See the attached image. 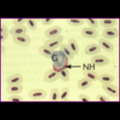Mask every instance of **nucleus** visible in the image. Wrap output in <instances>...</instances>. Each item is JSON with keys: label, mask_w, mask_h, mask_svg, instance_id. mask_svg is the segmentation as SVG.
<instances>
[{"label": "nucleus", "mask_w": 120, "mask_h": 120, "mask_svg": "<svg viewBox=\"0 0 120 120\" xmlns=\"http://www.w3.org/2000/svg\"><path fill=\"white\" fill-rule=\"evenodd\" d=\"M51 59L52 62V67H53L52 69H54L57 72L67 68L68 66V59L61 50L53 52V54L52 55Z\"/></svg>", "instance_id": "obj_1"}, {"label": "nucleus", "mask_w": 120, "mask_h": 120, "mask_svg": "<svg viewBox=\"0 0 120 120\" xmlns=\"http://www.w3.org/2000/svg\"><path fill=\"white\" fill-rule=\"evenodd\" d=\"M64 39V37L63 36H59L57 38H49L48 40H46L44 42V46L50 48L51 50L54 51L56 48H58L61 44H62V41Z\"/></svg>", "instance_id": "obj_2"}, {"label": "nucleus", "mask_w": 120, "mask_h": 120, "mask_svg": "<svg viewBox=\"0 0 120 120\" xmlns=\"http://www.w3.org/2000/svg\"><path fill=\"white\" fill-rule=\"evenodd\" d=\"M102 88L111 97L117 98L118 95H119V89H118V87L116 85L112 84V83H102Z\"/></svg>", "instance_id": "obj_3"}, {"label": "nucleus", "mask_w": 120, "mask_h": 120, "mask_svg": "<svg viewBox=\"0 0 120 120\" xmlns=\"http://www.w3.org/2000/svg\"><path fill=\"white\" fill-rule=\"evenodd\" d=\"M28 98L33 100H38L46 98V91L42 89H32L28 93Z\"/></svg>", "instance_id": "obj_4"}, {"label": "nucleus", "mask_w": 120, "mask_h": 120, "mask_svg": "<svg viewBox=\"0 0 120 120\" xmlns=\"http://www.w3.org/2000/svg\"><path fill=\"white\" fill-rule=\"evenodd\" d=\"M91 63L98 67H103L109 63V59H108V57H106L104 55L96 54L91 58Z\"/></svg>", "instance_id": "obj_5"}, {"label": "nucleus", "mask_w": 120, "mask_h": 120, "mask_svg": "<svg viewBox=\"0 0 120 120\" xmlns=\"http://www.w3.org/2000/svg\"><path fill=\"white\" fill-rule=\"evenodd\" d=\"M12 40H13L17 45H20V46H28V45L30 44V42H31L30 37L27 36L26 34L21 35V36L13 37V38H12Z\"/></svg>", "instance_id": "obj_6"}, {"label": "nucleus", "mask_w": 120, "mask_h": 120, "mask_svg": "<svg viewBox=\"0 0 120 120\" xmlns=\"http://www.w3.org/2000/svg\"><path fill=\"white\" fill-rule=\"evenodd\" d=\"M58 78H59V72L55 71L54 69H49L48 71L45 72L43 80L46 82H55Z\"/></svg>", "instance_id": "obj_7"}, {"label": "nucleus", "mask_w": 120, "mask_h": 120, "mask_svg": "<svg viewBox=\"0 0 120 120\" xmlns=\"http://www.w3.org/2000/svg\"><path fill=\"white\" fill-rule=\"evenodd\" d=\"M62 32V29L60 26H52V28H49L48 30L45 31V36L49 38H57L60 36Z\"/></svg>", "instance_id": "obj_8"}, {"label": "nucleus", "mask_w": 120, "mask_h": 120, "mask_svg": "<svg viewBox=\"0 0 120 120\" xmlns=\"http://www.w3.org/2000/svg\"><path fill=\"white\" fill-rule=\"evenodd\" d=\"M26 31H27L26 26H24V25H15L9 30V34L12 37H16V36L24 35L26 33Z\"/></svg>", "instance_id": "obj_9"}, {"label": "nucleus", "mask_w": 120, "mask_h": 120, "mask_svg": "<svg viewBox=\"0 0 120 120\" xmlns=\"http://www.w3.org/2000/svg\"><path fill=\"white\" fill-rule=\"evenodd\" d=\"M99 51H100V47L98 44H96V43L88 44L84 49V52L87 55H96L99 52Z\"/></svg>", "instance_id": "obj_10"}, {"label": "nucleus", "mask_w": 120, "mask_h": 120, "mask_svg": "<svg viewBox=\"0 0 120 120\" xmlns=\"http://www.w3.org/2000/svg\"><path fill=\"white\" fill-rule=\"evenodd\" d=\"M98 45L100 48H102L104 51H106L107 52H112L113 51V45L111 41L105 39V38H99L98 40Z\"/></svg>", "instance_id": "obj_11"}, {"label": "nucleus", "mask_w": 120, "mask_h": 120, "mask_svg": "<svg viewBox=\"0 0 120 120\" xmlns=\"http://www.w3.org/2000/svg\"><path fill=\"white\" fill-rule=\"evenodd\" d=\"M82 35L84 38H95L98 37V31L95 28H91V27H85L82 30Z\"/></svg>", "instance_id": "obj_12"}, {"label": "nucleus", "mask_w": 120, "mask_h": 120, "mask_svg": "<svg viewBox=\"0 0 120 120\" xmlns=\"http://www.w3.org/2000/svg\"><path fill=\"white\" fill-rule=\"evenodd\" d=\"M102 36L105 38H115L118 37V30L116 28H105L102 31Z\"/></svg>", "instance_id": "obj_13"}, {"label": "nucleus", "mask_w": 120, "mask_h": 120, "mask_svg": "<svg viewBox=\"0 0 120 120\" xmlns=\"http://www.w3.org/2000/svg\"><path fill=\"white\" fill-rule=\"evenodd\" d=\"M23 88H22V85L21 83H14V84H8V88H7V91L8 93L11 94V95H17L21 92H22Z\"/></svg>", "instance_id": "obj_14"}, {"label": "nucleus", "mask_w": 120, "mask_h": 120, "mask_svg": "<svg viewBox=\"0 0 120 120\" xmlns=\"http://www.w3.org/2000/svg\"><path fill=\"white\" fill-rule=\"evenodd\" d=\"M98 22L104 28H112V26L116 25L117 20H115V19H107L106 18V19H100L98 21Z\"/></svg>", "instance_id": "obj_15"}, {"label": "nucleus", "mask_w": 120, "mask_h": 120, "mask_svg": "<svg viewBox=\"0 0 120 120\" xmlns=\"http://www.w3.org/2000/svg\"><path fill=\"white\" fill-rule=\"evenodd\" d=\"M7 82L8 84H14V83H21L22 82V76L19 73H15V74H12L10 75L8 79H7Z\"/></svg>", "instance_id": "obj_16"}, {"label": "nucleus", "mask_w": 120, "mask_h": 120, "mask_svg": "<svg viewBox=\"0 0 120 120\" xmlns=\"http://www.w3.org/2000/svg\"><path fill=\"white\" fill-rule=\"evenodd\" d=\"M60 50L66 54V56L68 57V60L73 59V57H74L75 54L73 53V52L71 51V49L69 48V46L68 44H61L60 45Z\"/></svg>", "instance_id": "obj_17"}, {"label": "nucleus", "mask_w": 120, "mask_h": 120, "mask_svg": "<svg viewBox=\"0 0 120 120\" xmlns=\"http://www.w3.org/2000/svg\"><path fill=\"white\" fill-rule=\"evenodd\" d=\"M93 83L92 81L86 79V78H82L81 80H79V82H77V86L79 89H82V90H84V89H87L89 86H91Z\"/></svg>", "instance_id": "obj_18"}, {"label": "nucleus", "mask_w": 120, "mask_h": 120, "mask_svg": "<svg viewBox=\"0 0 120 120\" xmlns=\"http://www.w3.org/2000/svg\"><path fill=\"white\" fill-rule=\"evenodd\" d=\"M98 81H100L102 83H112L114 81V77L108 73H103L98 75Z\"/></svg>", "instance_id": "obj_19"}, {"label": "nucleus", "mask_w": 120, "mask_h": 120, "mask_svg": "<svg viewBox=\"0 0 120 120\" xmlns=\"http://www.w3.org/2000/svg\"><path fill=\"white\" fill-rule=\"evenodd\" d=\"M38 52H39V53L40 54H42L43 56H45V57H47V58H51L52 57V55L53 54V51L52 50H51L50 48H48V47H46V46H41V47H39V49H38Z\"/></svg>", "instance_id": "obj_20"}, {"label": "nucleus", "mask_w": 120, "mask_h": 120, "mask_svg": "<svg viewBox=\"0 0 120 120\" xmlns=\"http://www.w3.org/2000/svg\"><path fill=\"white\" fill-rule=\"evenodd\" d=\"M83 75H84V78H86V79H88V80H90L92 82L97 81L98 79V74L94 70H90V69L85 70L83 72Z\"/></svg>", "instance_id": "obj_21"}, {"label": "nucleus", "mask_w": 120, "mask_h": 120, "mask_svg": "<svg viewBox=\"0 0 120 120\" xmlns=\"http://www.w3.org/2000/svg\"><path fill=\"white\" fill-rule=\"evenodd\" d=\"M60 98V93L56 88H52L50 92V100L51 101H57Z\"/></svg>", "instance_id": "obj_22"}, {"label": "nucleus", "mask_w": 120, "mask_h": 120, "mask_svg": "<svg viewBox=\"0 0 120 120\" xmlns=\"http://www.w3.org/2000/svg\"><path fill=\"white\" fill-rule=\"evenodd\" d=\"M68 45L69 46V48L71 49V51L73 52L74 54H77V53L79 52V46H78V43H77V41H76L75 39L71 38V39L68 41Z\"/></svg>", "instance_id": "obj_23"}, {"label": "nucleus", "mask_w": 120, "mask_h": 120, "mask_svg": "<svg viewBox=\"0 0 120 120\" xmlns=\"http://www.w3.org/2000/svg\"><path fill=\"white\" fill-rule=\"evenodd\" d=\"M59 78L64 81V82H68L69 81V78H70V75H69V70L65 68L61 71H59Z\"/></svg>", "instance_id": "obj_24"}, {"label": "nucleus", "mask_w": 120, "mask_h": 120, "mask_svg": "<svg viewBox=\"0 0 120 120\" xmlns=\"http://www.w3.org/2000/svg\"><path fill=\"white\" fill-rule=\"evenodd\" d=\"M67 22L72 26H80L84 22L83 19H68Z\"/></svg>", "instance_id": "obj_25"}, {"label": "nucleus", "mask_w": 120, "mask_h": 120, "mask_svg": "<svg viewBox=\"0 0 120 120\" xmlns=\"http://www.w3.org/2000/svg\"><path fill=\"white\" fill-rule=\"evenodd\" d=\"M69 93H70V90H69L68 87L63 88V90H62V92H61V94H60V98H59V100H62V101L67 100L68 98V96H69Z\"/></svg>", "instance_id": "obj_26"}, {"label": "nucleus", "mask_w": 120, "mask_h": 120, "mask_svg": "<svg viewBox=\"0 0 120 120\" xmlns=\"http://www.w3.org/2000/svg\"><path fill=\"white\" fill-rule=\"evenodd\" d=\"M0 29H1V31H0V39H1V41H5L8 38V29H7L6 25H4V24L1 25Z\"/></svg>", "instance_id": "obj_27"}, {"label": "nucleus", "mask_w": 120, "mask_h": 120, "mask_svg": "<svg viewBox=\"0 0 120 120\" xmlns=\"http://www.w3.org/2000/svg\"><path fill=\"white\" fill-rule=\"evenodd\" d=\"M85 22H86V23L89 25V27H91V28H96V27H98V20L93 19V18H88V19L85 20Z\"/></svg>", "instance_id": "obj_28"}, {"label": "nucleus", "mask_w": 120, "mask_h": 120, "mask_svg": "<svg viewBox=\"0 0 120 120\" xmlns=\"http://www.w3.org/2000/svg\"><path fill=\"white\" fill-rule=\"evenodd\" d=\"M37 20L36 19H27L26 21V23L28 25V27L31 29V30H36L37 29Z\"/></svg>", "instance_id": "obj_29"}, {"label": "nucleus", "mask_w": 120, "mask_h": 120, "mask_svg": "<svg viewBox=\"0 0 120 120\" xmlns=\"http://www.w3.org/2000/svg\"><path fill=\"white\" fill-rule=\"evenodd\" d=\"M27 19L25 18H18V19H13L12 20V23L15 25H23L24 22H26Z\"/></svg>", "instance_id": "obj_30"}, {"label": "nucleus", "mask_w": 120, "mask_h": 120, "mask_svg": "<svg viewBox=\"0 0 120 120\" xmlns=\"http://www.w3.org/2000/svg\"><path fill=\"white\" fill-rule=\"evenodd\" d=\"M8 100L11 102H21V101H23V98L18 95H12L8 98Z\"/></svg>", "instance_id": "obj_31"}, {"label": "nucleus", "mask_w": 120, "mask_h": 120, "mask_svg": "<svg viewBox=\"0 0 120 120\" xmlns=\"http://www.w3.org/2000/svg\"><path fill=\"white\" fill-rule=\"evenodd\" d=\"M96 100L100 101V102H108V101H110V98L105 97L104 95H98L97 98H96Z\"/></svg>", "instance_id": "obj_32"}, {"label": "nucleus", "mask_w": 120, "mask_h": 120, "mask_svg": "<svg viewBox=\"0 0 120 120\" xmlns=\"http://www.w3.org/2000/svg\"><path fill=\"white\" fill-rule=\"evenodd\" d=\"M79 99H80V101H82V102H89V101H91L90 98L87 95H85V94H81L79 96Z\"/></svg>", "instance_id": "obj_33"}, {"label": "nucleus", "mask_w": 120, "mask_h": 120, "mask_svg": "<svg viewBox=\"0 0 120 120\" xmlns=\"http://www.w3.org/2000/svg\"><path fill=\"white\" fill-rule=\"evenodd\" d=\"M53 21H54V19H52V18H45V19H41V23H42L43 25H49V24H51Z\"/></svg>", "instance_id": "obj_34"}, {"label": "nucleus", "mask_w": 120, "mask_h": 120, "mask_svg": "<svg viewBox=\"0 0 120 120\" xmlns=\"http://www.w3.org/2000/svg\"><path fill=\"white\" fill-rule=\"evenodd\" d=\"M1 53H2V54L5 53V47H4L3 45H1Z\"/></svg>", "instance_id": "obj_35"}]
</instances>
